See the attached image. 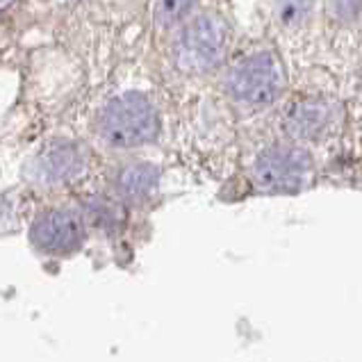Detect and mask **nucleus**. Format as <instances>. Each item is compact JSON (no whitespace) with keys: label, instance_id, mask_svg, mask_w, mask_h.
<instances>
[{"label":"nucleus","instance_id":"f257e3e1","mask_svg":"<svg viewBox=\"0 0 362 362\" xmlns=\"http://www.w3.org/2000/svg\"><path fill=\"white\" fill-rule=\"evenodd\" d=\"M98 132L110 146L134 148L151 144L160 132L158 110L137 91L110 100L98 117Z\"/></svg>","mask_w":362,"mask_h":362},{"label":"nucleus","instance_id":"f03ea898","mask_svg":"<svg viewBox=\"0 0 362 362\" xmlns=\"http://www.w3.org/2000/svg\"><path fill=\"white\" fill-rule=\"evenodd\" d=\"M228 41V28L219 16H196L182 28L178 41H175V64L187 74H205V71L216 69L226 57Z\"/></svg>","mask_w":362,"mask_h":362},{"label":"nucleus","instance_id":"7ed1b4c3","mask_svg":"<svg viewBox=\"0 0 362 362\" xmlns=\"http://www.w3.org/2000/svg\"><path fill=\"white\" fill-rule=\"evenodd\" d=\"M283 69L272 53L246 57L228 74L230 96L242 103H251V105H267V103L276 100L283 91Z\"/></svg>","mask_w":362,"mask_h":362},{"label":"nucleus","instance_id":"20e7f679","mask_svg":"<svg viewBox=\"0 0 362 362\" xmlns=\"http://www.w3.org/2000/svg\"><path fill=\"white\" fill-rule=\"evenodd\" d=\"M313 160L298 146H274L255 160L253 175L264 192L292 194L308 182Z\"/></svg>","mask_w":362,"mask_h":362},{"label":"nucleus","instance_id":"39448f33","mask_svg":"<svg viewBox=\"0 0 362 362\" xmlns=\"http://www.w3.org/2000/svg\"><path fill=\"white\" fill-rule=\"evenodd\" d=\"M85 240V221L76 210H50L33 226V242L46 253H71Z\"/></svg>","mask_w":362,"mask_h":362},{"label":"nucleus","instance_id":"423d86ee","mask_svg":"<svg viewBox=\"0 0 362 362\" xmlns=\"http://www.w3.org/2000/svg\"><path fill=\"white\" fill-rule=\"evenodd\" d=\"M82 162L85 160H82V153L76 144L57 141L37 155L33 171L37 178L44 182H59V180H69V178H74V175H78L82 169Z\"/></svg>","mask_w":362,"mask_h":362},{"label":"nucleus","instance_id":"0eeeda50","mask_svg":"<svg viewBox=\"0 0 362 362\" xmlns=\"http://www.w3.org/2000/svg\"><path fill=\"white\" fill-rule=\"evenodd\" d=\"M330 117H333V112H330L328 103L303 100L289 110L285 119V130L294 139H317L328 128Z\"/></svg>","mask_w":362,"mask_h":362},{"label":"nucleus","instance_id":"6e6552de","mask_svg":"<svg viewBox=\"0 0 362 362\" xmlns=\"http://www.w3.org/2000/svg\"><path fill=\"white\" fill-rule=\"evenodd\" d=\"M158 167H153V164H130L126 167L121 173H119V180H117V187L121 192L123 199L128 201H141L151 196V192L155 189V185H158Z\"/></svg>","mask_w":362,"mask_h":362},{"label":"nucleus","instance_id":"1a4fd4ad","mask_svg":"<svg viewBox=\"0 0 362 362\" xmlns=\"http://www.w3.org/2000/svg\"><path fill=\"white\" fill-rule=\"evenodd\" d=\"M196 0H158L153 18L160 28H173L192 14Z\"/></svg>","mask_w":362,"mask_h":362},{"label":"nucleus","instance_id":"9d476101","mask_svg":"<svg viewBox=\"0 0 362 362\" xmlns=\"http://www.w3.org/2000/svg\"><path fill=\"white\" fill-rule=\"evenodd\" d=\"M276 14L283 25H298L308 14V0H281L276 7Z\"/></svg>","mask_w":362,"mask_h":362},{"label":"nucleus","instance_id":"9b49d317","mask_svg":"<svg viewBox=\"0 0 362 362\" xmlns=\"http://www.w3.org/2000/svg\"><path fill=\"white\" fill-rule=\"evenodd\" d=\"M333 12L337 18L354 21L362 12V0H333Z\"/></svg>","mask_w":362,"mask_h":362}]
</instances>
